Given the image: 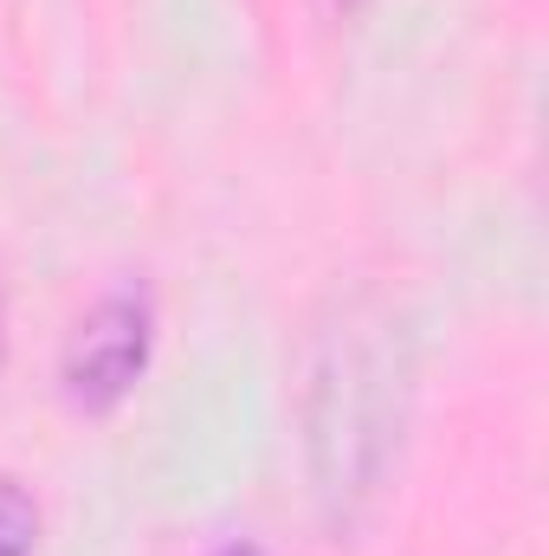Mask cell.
I'll use <instances>...</instances> for the list:
<instances>
[{
    "label": "cell",
    "instance_id": "1",
    "mask_svg": "<svg viewBox=\"0 0 549 556\" xmlns=\"http://www.w3.org/2000/svg\"><path fill=\"white\" fill-rule=\"evenodd\" d=\"M395 420H401L395 343L382 337V324L349 317V330L323 343L317 389H310V466L330 518H349L375 492L395 446Z\"/></svg>",
    "mask_w": 549,
    "mask_h": 556
},
{
    "label": "cell",
    "instance_id": "2",
    "mask_svg": "<svg viewBox=\"0 0 549 556\" xmlns=\"http://www.w3.org/2000/svg\"><path fill=\"white\" fill-rule=\"evenodd\" d=\"M149 343H155V304L142 285H117L104 291L78 330L65 337V356H59V376H65V395L78 408H111L130 395V382L149 363Z\"/></svg>",
    "mask_w": 549,
    "mask_h": 556
},
{
    "label": "cell",
    "instance_id": "3",
    "mask_svg": "<svg viewBox=\"0 0 549 556\" xmlns=\"http://www.w3.org/2000/svg\"><path fill=\"white\" fill-rule=\"evenodd\" d=\"M33 544H39V511L20 492V479L0 472V556H33Z\"/></svg>",
    "mask_w": 549,
    "mask_h": 556
},
{
    "label": "cell",
    "instance_id": "4",
    "mask_svg": "<svg viewBox=\"0 0 549 556\" xmlns=\"http://www.w3.org/2000/svg\"><path fill=\"white\" fill-rule=\"evenodd\" d=\"M214 556H266V551H259V544H220Z\"/></svg>",
    "mask_w": 549,
    "mask_h": 556
}]
</instances>
